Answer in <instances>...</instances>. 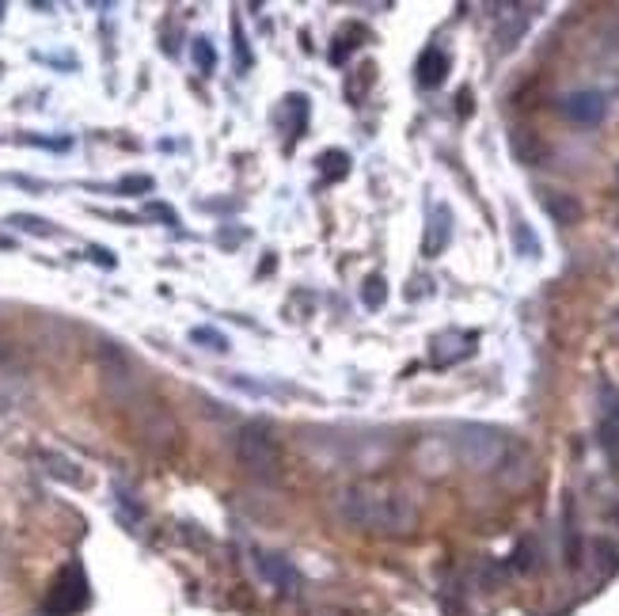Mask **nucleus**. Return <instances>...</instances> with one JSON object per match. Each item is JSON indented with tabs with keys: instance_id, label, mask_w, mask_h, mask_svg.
<instances>
[{
	"instance_id": "nucleus-5",
	"label": "nucleus",
	"mask_w": 619,
	"mask_h": 616,
	"mask_svg": "<svg viewBox=\"0 0 619 616\" xmlns=\"http://www.w3.org/2000/svg\"><path fill=\"white\" fill-rule=\"evenodd\" d=\"M255 571L263 578L266 586H274L278 594H293L297 590V571H293V563L278 552H255Z\"/></svg>"
},
{
	"instance_id": "nucleus-3",
	"label": "nucleus",
	"mask_w": 619,
	"mask_h": 616,
	"mask_svg": "<svg viewBox=\"0 0 619 616\" xmlns=\"http://www.w3.org/2000/svg\"><path fill=\"white\" fill-rule=\"evenodd\" d=\"M452 449L456 457L468 464V468H479L487 472L494 464L506 457V442L498 430H487V426H452Z\"/></svg>"
},
{
	"instance_id": "nucleus-7",
	"label": "nucleus",
	"mask_w": 619,
	"mask_h": 616,
	"mask_svg": "<svg viewBox=\"0 0 619 616\" xmlns=\"http://www.w3.org/2000/svg\"><path fill=\"white\" fill-rule=\"evenodd\" d=\"M445 69H449V58H445L441 46L422 50V58H418V84H422V88H437V84L445 80Z\"/></svg>"
},
{
	"instance_id": "nucleus-12",
	"label": "nucleus",
	"mask_w": 619,
	"mask_h": 616,
	"mask_svg": "<svg viewBox=\"0 0 619 616\" xmlns=\"http://www.w3.org/2000/svg\"><path fill=\"white\" fill-rule=\"evenodd\" d=\"M42 461H46V464H54V468H50L54 476H61V480H69V483H80V472H69V468H76V464L61 461V457H54V453H46Z\"/></svg>"
},
{
	"instance_id": "nucleus-13",
	"label": "nucleus",
	"mask_w": 619,
	"mask_h": 616,
	"mask_svg": "<svg viewBox=\"0 0 619 616\" xmlns=\"http://www.w3.org/2000/svg\"><path fill=\"white\" fill-rule=\"evenodd\" d=\"M380 286H384L380 278H369V282H365V289H361V297H365V305H369V308L380 305Z\"/></svg>"
},
{
	"instance_id": "nucleus-15",
	"label": "nucleus",
	"mask_w": 619,
	"mask_h": 616,
	"mask_svg": "<svg viewBox=\"0 0 619 616\" xmlns=\"http://www.w3.org/2000/svg\"><path fill=\"white\" fill-rule=\"evenodd\" d=\"M236 50H240V69L251 65V54H247V42H244V31H240V23H236Z\"/></svg>"
},
{
	"instance_id": "nucleus-4",
	"label": "nucleus",
	"mask_w": 619,
	"mask_h": 616,
	"mask_svg": "<svg viewBox=\"0 0 619 616\" xmlns=\"http://www.w3.org/2000/svg\"><path fill=\"white\" fill-rule=\"evenodd\" d=\"M84 601H88V594H84V571H80V567H65V571L57 575L54 594L46 601V609L57 616H69V613H76Z\"/></svg>"
},
{
	"instance_id": "nucleus-11",
	"label": "nucleus",
	"mask_w": 619,
	"mask_h": 616,
	"mask_svg": "<svg viewBox=\"0 0 619 616\" xmlns=\"http://www.w3.org/2000/svg\"><path fill=\"white\" fill-rule=\"evenodd\" d=\"M190 339H194V343H206V350H217V354L228 350V339L221 335V331H213V328H194L190 331Z\"/></svg>"
},
{
	"instance_id": "nucleus-2",
	"label": "nucleus",
	"mask_w": 619,
	"mask_h": 616,
	"mask_svg": "<svg viewBox=\"0 0 619 616\" xmlns=\"http://www.w3.org/2000/svg\"><path fill=\"white\" fill-rule=\"evenodd\" d=\"M236 461L247 476L263 483H278L282 480V442L274 438V430L263 423H247L236 434Z\"/></svg>"
},
{
	"instance_id": "nucleus-14",
	"label": "nucleus",
	"mask_w": 619,
	"mask_h": 616,
	"mask_svg": "<svg viewBox=\"0 0 619 616\" xmlns=\"http://www.w3.org/2000/svg\"><path fill=\"white\" fill-rule=\"evenodd\" d=\"M327 164H331V168H327V179H342V175H346V156L342 153H327Z\"/></svg>"
},
{
	"instance_id": "nucleus-6",
	"label": "nucleus",
	"mask_w": 619,
	"mask_h": 616,
	"mask_svg": "<svg viewBox=\"0 0 619 616\" xmlns=\"http://www.w3.org/2000/svg\"><path fill=\"white\" fill-rule=\"evenodd\" d=\"M604 111H608V103H604L601 92H570L563 99V115L570 122H578V126H597V122H604Z\"/></svg>"
},
{
	"instance_id": "nucleus-16",
	"label": "nucleus",
	"mask_w": 619,
	"mask_h": 616,
	"mask_svg": "<svg viewBox=\"0 0 619 616\" xmlns=\"http://www.w3.org/2000/svg\"><path fill=\"white\" fill-rule=\"evenodd\" d=\"M8 248H16V240H12V236H4V232H0V251H8Z\"/></svg>"
},
{
	"instance_id": "nucleus-1",
	"label": "nucleus",
	"mask_w": 619,
	"mask_h": 616,
	"mask_svg": "<svg viewBox=\"0 0 619 616\" xmlns=\"http://www.w3.org/2000/svg\"><path fill=\"white\" fill-rule=\"evenodd\" d=\"M335 514L342 525L361 529V533H373V537H407L418 525V506L414 499L395 487L392 480H354L346 487H338L335 499Z\"/></svg>"
},
{
	"instance_id": "nucleus-9",
	"label": "nucleus",
	"mask_w": 619,
	"mask_h": 616,
	"mask_svg": "<svg viewBox=\"0 0 619 616\" xmlns=\"http://www.w3.org/2000/svg\"><path fill=\"white\" fill-rule=\"evenodd\" d=\"M8 225H16V229L31 232V236H57V229L50 225V221L31 217V213H12V217H8Z\"/></svg>"
},
{
	"instance_id": "nucleus-10",
	"label": "nucleus",
	"mask_w": 619,
	"mask_h": 616,
	"mask_svg": "<svg viewBox=\"0 0 619 616\" xmlns=\"http://www.w3.org/2000/svg\"><path fill=\"white\" fill-rule=\"evenodd\" d=\"M194 61H198L202 73H213V69H217V50H213V42L194 39Z\"/></svg>"
},
{
	"instance_id": "nucleus-8",
	"label": "nucleus",
	"mask_w": 619,
	"mask_h": 616,
	"mask_svg": "<svg viewBox=\"0 0 619 616\" xmlns=\"http://www.w3.org/2000/svg\"><path fill=\"white\" fill-rule=\"evenodd\" d=\"M445 244H449V210H445V206H433L430 236H426V255H437Z\"/></svg>"
}]
</instances>
